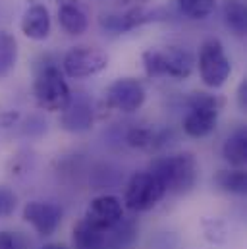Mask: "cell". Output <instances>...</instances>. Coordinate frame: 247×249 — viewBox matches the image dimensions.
Instances as JSON below:
<instances>
[{
  "label": "cell",
  "instance_id": "obj_1",
  "mask_svg": "<svg viewBox=\"0 0 247 249\" xmlns=\"http://www.w3.org/2000/svg\"><path fill=\"white\" fill-rule=\"evenodd\" d=\"M149 172L162 184L166 193L182 195L191 191L199 180V162L191 153L159 157L151 162Z\"/></svg>",
  "mask_w": 247,
  "mask_h": 249
},
{
  "label": "cell",
  "instance_id": "obj_2",
  "mask_svg": "<svg viewBox=\"0 0 247 249\" xmlns=\"http://www.w3.org/2000/svg\"><path fill=\"white\" fill-rule=\"evenodd\" d=\"M143 68L147 77H172L187 79L193 71L195 58L182 47L149 49L143 53Z\"/></svg>",
  "mask_w": 247,
  "mask_h": 249
},
{
  "label": "cell",
  "instance_id": "obj_3",
  "mask_svg": "<svg viewBox=\"0 0 247 249\" xmlns=\"http://www.w3.org/2000/svg\"><path fill=\"white\" fill-rule=\"evenodd\" d=\"M33 95L37 105L47 112H62L71 99L68 81L64 79L60 68L54 64L43 66L33 81Z\"/></svg>",
  "mask_w": 247,
  "mask_h": 249
},
{
  "label": "cell",
  "instance_id": "obj_4",
  "mask_svg": "<svg viewBox=\"0 0 247 249\" xmlns=\"http://www.w3.org/2000/svg\"><path fill=\"white\" fill-rule=\"evenodd\" d=\"M197 68L203 83L211 89H218L228 81L232 73V62L218 39H209L201 45Z\"/></svg>",
  "mask_w": 247,
  "mask_h": 249
},
{
  "label": "cell",
  "instance_id": "obj_5",
  "mask_svg": "<svg viewBox=\"0 0 247 249\" xmlns=\"http://www.w3.org/2000/svg\"><path fill=\"white\" fill-rule=\"evenodd\" d=\"M166 195L162 184L149 172H137L129 178L125 193H124V207L133 213H147L153 211Z\"/></svg>",
  "mask_w": 247,
  "mask_h": 249
},
{
  "label": "cell",
  "instance_id": "obj_6",
  "mask_svg": "<svg viewBox=\"0 0 247 249\" xmlns=\"http://www.w3.org/2000/svg\"><path fill=\"white\" fill-rule=\"evenodd\" d=\"M108 66V54L95 47H75L71 49L64 60V73L71 79H85L101 73Z\"/></svg>",
  "mask_w": 247,
  "mask_h": 249
},
{
  "label": "cell",
  "instance_id": "obj_7",
  "mask_svg": "<svg viewBox=\"0 0 247 249\" xmlns=\"http://www.w3.org/2000/svg\"><path fill=\"white\" fill-rule=\"evenodd\" d=\"M62 211L60 205L53 201H29L23 205L21 218L25 224H29L37 236L41 238H51L56 234V230L62 224Z\"/></svg>",
  "mask_w": 247,
  "mask_h": 249
},
{
  "label": "cell",
  "instance_id": "obj_8",
  "mask_svg": "<svg viewBox=\"0 0 247 249\" xmlns=\"http://www.w3.org/2000/svg\"><path fill=\"white\" fill-rule=\"evenodd\" d=\"M145 99H147L145 85L135 77H118L106 89L108 107H112L120 112H125V114L137 112L143 107Z\"/></svg>",
  "mask_w": 247,
  "mask_h": 249
},
{
  "label": "cell",
  "instance_id": "obj_9",
  "mask_svg": "<svg viewBox=\"0 0 247 249\" xmlns=\"http://www.w3.org/2000/svg\"><path fill=\"white\" fill-rule=\"evenodd\" d=\"M125 214V207H124L122 199L116 195H99L95 199H91V203L85 209L83 218L97 226V228H112L114 224H118Z\"/></svg>",
  "mask_w": 247,
  "mask_h": 249
},
{
  "label": "cell",
  "instance_id": "obj_10",
  "mask_svg": "<svg viewBox=\"0 0 247 249\" xmlns=\"http://www.w3.org/2000/svg\"><path fill=\"white\" fill-rule=\"evenodd\" d=\"M95 122V110L91 101L85 95L71 97L66 108L60 112V127L71 133L89 131Z\"/></svg>",
  "mask_w": 247,
  "mask_h": 249
},
{
  "label": "cell",
  "instance_id": "obj_11",
  "mask_svg": "<svg viewBox=\"0 0 247 249\" xmlns=\"http://www.w3.org/2000/svg\"><path fill=\"white\" fill-rule=\"evenodd\" d=\"M160 12H151L147 10L145 6H135V8H129L125 14H108V16H101V27L106 29V31H112V33H125V31H131L143 23H149V21H155L159 19Z\"/></svg>",
  "mask_w": 247,
  "mask_h": 249
},
{
  "label": "cell",
  "instance_id": "obj_12",
  "mask_svg": "<svg viewBox=\"0 0 247 249\" xmlns=\"http://www.w3.org/2000/svg\"><path fill=\"white\" fill-rule=\"evenodd\" d=\"M19 27H21V33L27 39H33V41H45V39H49L51 29H53L49 10L43 4H31L25 10Z\"/></svg>",
  "mask_w": 247,
  "mask_h": 249
},
{
  "label": "cell",
  "instance_id": "obj_13",
  "mask_svg": "<svg viewBox=\"0 0 247 249\" xmlns=\"http://www.w3.org/2000/svg\"><path fill=\"white\" fill-rule=\"evenodd\" d=\"M218 114L220 112L212 110V108H189V112L182 120V127H184L185 135L195 137V139L211 135L216 129Z\"/></svg>",
  "mask_w": 247,
  "mask_h": 249
},
{
  "label": "cell",
  "instance_id": "obj_14",
  "mask_svg": "<svg viewBox=\"0 0 247 249\" xmlns=\"http://www.w3.org/2000/svg\"><path fill=\"white\" fill-rule=\"evenodd\" d=\"M71 246L73 249H108V228H97L81 218L71 228Z\"/></svg>",
  "mask_w": 247,
  "mask_h": 249
},
{
  "label": "cell",
  "instance_id": "obj_15",
  "mask_svg": "<svg viewBox=\"0 0 247 249\" xmlns=\"http://www.w3.org/2000/svg\"><path fill=\"white\" fill-rule=\"evenodd\" d=\"M58 21L68 35H83L89 27V19L79 0H58Z\"/></svg>",
  "mask_w": 247,
  "mask_h": 249
},
{
  "label": "cell",
  "instance_id": "obj_16",
  "mask_svg": "<svg viewBox=\"0 0 247 249\" xmlns=\"http://www.w3.org/2000/svg\"><path fill=\"white\" fill-rule=\"evenodd\" d=\"M222 157L232 168H244L247 162V129L238 127L234 129L224 145H222Z\"/></svg>",
  "mask_w": 247,
  "mask_h": 249
},
{
  "label": "cell",
  "instance_id": "obj_17",
  "mask_svg": "<svg viewBox=\"0 0 247 249\" xmlns=\"http://www.w3.org/2000/svg\"><path fill=\"white\" fill-rule=\"evenodd\" d=\"M222 16L226 27L236 37H246L247 33V8L242 0H226L222 6Z\"/></svg>",
  "mask_w": 247,
  "mask_h": 249
},
{
  "label": "cell",
  "instance_id": "obj_18",
  "mask_svg": "<svg viewBox=\"0 0 247 249\" xmlns=\"http://www.w3.org/2000/svg\"><path fill=\"white\" fill-rule=\"evenodd\" d=\"M214 184L226 193L246 195L247 193V172L244 168H228L220 170L214 176Z\"/></svg>",
  "mask_w": 247,
  "mask_h": 249
},
{
  "label": "cell",
  "instance_id": "obj_19",
  "mask_svg": "<svg viewBox=\"0 0 247 249\" xmlns=\"http://www.w3.org/2000/svg\"><path fill=\"white\" fill-rule=\"evenodd\" d=\"M18 62V41L12 33L0 31V77L10 75Z\"/></svg>",
  "mask_w": 247,
  "mask_h": 249
},
{
  "label": "cell",
  "instance_id": "obj_20",
  "mask_svg": "<svg viewBox=\"0 0 247 249\" xmlns=\"http://www.w3.org/2000/svg\"><path fill=\"white\" fill-rule=\"evenodd\" d=\"M182 14L189 19H207L216 10V0H178Z\"/></svg>",
  "mask_w": 247,
  "mask_h": 249
},
{
  "label": "cell",
  "instance_id": "obj_21",
  "mask_svg": "<svg viewBox=\"0 0 247 249\" xmlns=\"http://www.w3.org/2000/svg\"><path fill=\"white\" fill-rule=\"evenodd\" d=\"M201 230L203 238L212 246H222L228 240V224L222 218H203Z\"/></svg>",
  "mask_w": 247,
  "mask_h": 249
},
{
  "label": "cell",
  "instance_id": "obj_22",
  "mask_svg": "<svg viewBox=\"0 0 247 249\" xmlns=\"http://www.w3.org/2000/svg\"><path fill=\"white\" fill-rule=\"evenodd\" d=\"M187 107L189 108H212V110H222L224 108V99L218 95H211L205 91H195L189 95L187 99Z\"/></svg>",
  "mask_w": 247,
  "mask_h": 249
},
{
  "label": "cell",
  "instance_id": "obj_23",
  "mask_svg": "<svg viewBox=\"0 0 247 249\" xmlns=\"http://www.w3.org/2000/svg\"><path fill=\"white\" fill-rule=\"evenodd\" d=\"M127 145L129 147H135V149H149L155 145V131L149 129V127H131L127 131Z\"/></svg>",
  "mask_w": 247,
  "mask_h": 249
},
{
  "label": "cell",
  "instance_id": "obj_24",
  "mask_svg": "<svg viewBox=\"0 0 247 249\" xmlns=\"http://www.w3.org/2000/svg\"><path fill=\"white\" fill-rule=\"evenodd\" d=\"M18 209V195L8 186H0V220L10 218Z\"/></svg>",
  "mask_w": 247,
  "mask_h": 249
},
{
  "label": "cell",
  "instance_id": "obj_25",
  "mask_svg": "<svg viewBox=\"0 0 247 249\" xmlns=\"http://www.w3.org/2000/svg\"><path fill=\"white\" fill-rule=\"evenodd\" d=\"M0 249H19L16 234L6 232V230H0Z\"/></svg>",
  "mask_w": 247,
  "mask_h": 249
},
{
  "label": "cell",
  "instance_id": "obj_26",
  "mask_svg": "<svg viewBox=\"0 0 247 249\" xmlns=\"http://www.w3.org/2000/svg\"><path fill=\"white\" fill-rule=\"evenodd\" d=\"M236 101H238V107L242 112L247 110V79H244L238 87V93H236Z\"/></svg>",
  "mask_w": 247,
  "mask_h": 249
},
{
  "label": "cell",
  "instance_id": "obj_27",
  "mask_svg": "<svg viewBox=\"0 0 247 249\" xmlns=\"http://www.w3.org/2000/svg\"><path fill=\"white\" fill-rule=\"evenodd\" d=\"M118 4L122 6H129V8H135V6H145L147 0H116Z\"/></svg>",
  "mask_w": 247,
  "mask_h": 249
},
{
  "label": "cell",
  "instance_id": "obj_28",
  "mask_svg": "<svg viewBox=\"0 0 247 249\" xmlns=\"http://www.w3.org/2000/svg\"><path fill=\"white\" fill-rule=\"evenodd\" d=\"M41 249H68L64 244H56V242H51V244H45Z\"/></svg>",
  "mask_w": 247,
  "mask_h": 249
}]
</instances>
